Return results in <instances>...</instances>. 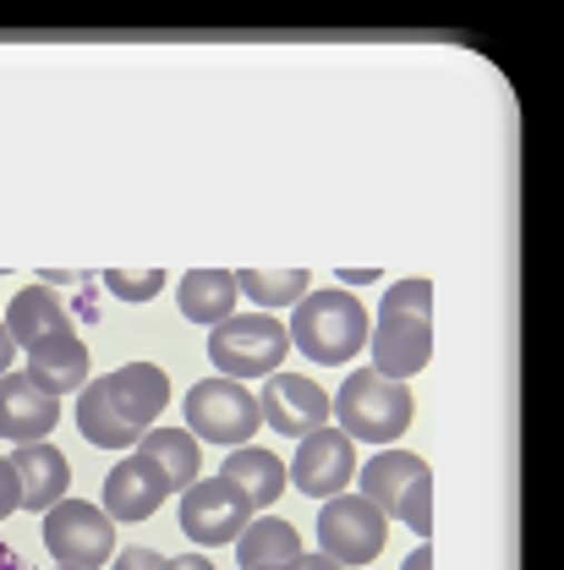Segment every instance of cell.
<instances>
[{"label": "cell", "instance_id": "obj_9", "mask_svg": "<svg viewBox=\"0 0 564 570\" xmlns=\"http://www.w3.org/2000/svg\"><path fill=\"white\" fill-rule=\"evenodd\" d=\"M356 478V439H346L340 428H318L296 444L290 461V489L307 499H335L346 494Z\"/></svg>", "mask_w": 564, "mask_h": 570}, {"label": "cell", "instance_id": "obj_2", "mask_svg": "<svg viewBox=\"0 0 564 570\" xmlns=\"http://www.w3.org/2000/svg\"><path fill=\"white\" fill-rule=\"evenodd\" d=\"M367 330H373L367 307L356 302L352 291H340V285L307 291L290 307V324H285L290 346L301 356H313L318 367H346L356 352H367Z\"/></svg>", "mask_w": 564, "mask_h": 570}, {"label": "cell", "instance_id": "obj_5", "mask_svg": "<svg viewBox=\"0 0 564 570\" xmlns=\"http://www.w3.org/2000/svg\"><path fill=\"white\" fill-rule=\"evenodd\" d=\"M389 538V515L362 494H335L318 510V554H329L335 566H373L384 554Z\"/></svg>", "mask_w": 564, "mask_h": 570}, {"label": "cell", "instance_id": "obj_21", "mask_svg": "<svg viewBox=\"0 0 564 570\" xmlns=\"http://www.w3.org/2000/svg\"><path fill=\"white\" fill-rule=\"evenodd\" d=\"M296 554H301V538H296V527L280 521V515H253V521L241 527V538H236V560H241V570L290 566Z\"/></svg>", "mask_w": 564, "mask_h": 570}, {"label": "cell", "instance_id": "obj_32", "mask_svg": "<svg viewBox=\"0 0 564 570\" xmlns=\"http://www.w3.org/2000/svg\"><path fill=\"white\" fill-rule=\"evenodd\" d=\"M165 570H214L204 554H176V560H165Z\"/></svg>", "mask_w": 564, "mask_h": 570}, {"label": "cell", "instance_id": "obj_11", "mask_svg": "<svg viewBox=\"0 0 564 570\" xmlns=\"http://www.w3.org/2000/svg\"><path fill=\"white\" fill-rule=\"evenodd\" d=\"M61 423V395H50L33 373H6L0 379V439L39 444Z\"/></svg>", "mask_w": 564, "mask_h": 570}, {"label": "cell", "instance_id": "obj_4", "mask_svg": "<svg viewBox=\"0 0 564 570\" xmlns=\"http://www.w3.org/2000/svg\"><path fill=\"white\" fill-rule=\"evenodd\" d=\"M285 356H290V335L269 313H230L225 324L209 330V362L219 367V379H236V384L275 379Z\"/></svg>", "mask_w": 564, "mask_h": 570}, {"label": "cell", "instance_id": "obj_26", "mask_svg": "<svg viewBox=\"0 0 564 570\" xmlns=\"http://www.w3.org/2000/svg\"><path fill=\"white\" fill-rule=\"evenodd\" d=\"M11 510H22V489H17V472H11V461L0 455V521H6Z\"/></svg>", "mask_w": 564, "mask_h": 570}, {"label": "cell", "instance_id": "obj_31", "mask_svg": "<svg viewBox=\"0 0 564 570\" xmlns=\"http://www.w3.org/2000/svg\"><path fill=\"white\" fill-rule=\"evenodd\" d=\"M378 281V269H340V291H352V285H373Z\"/></svg>", "mask_w": 564, "mask_h": 570}, {"label": "cell", "instance_id": "obj_27", "mask_svg": "<svg viewBox=\"0 0 564 570\" xmlns=\"http://www.w3.org/2000/svg\"><path fill=\"white\" fill-rule=\"evenodd\" d=\"M116 570H165V554H154V549H127Z\"/></svg>", "mask_w": 564, "mask_h": 570}, {"label": "cell", "instance_id": "obj_30", "mask_svg": "<svg viewBox=\"0 0 564 570\" xmlns=\"http://www.w3.org/2000/svg\"><path fill=\"white\" fill-rule=\"evenodd\" d=\"M11 356H17V341L6 335V318H0V379L11 373Z\"/></svg>", "mask_w": 564, "mask_h": 570}, {"label": "cell", "instance_id": "obj_12", "mask_svg": "<svg viewBox=\"0 0 564 570\" xmlns=\"http://www.w3.org/2000/svg\"><path fill=\"white\" fill-rule=\"evenodd\" d=\"M170 494H176L170 478L132 450V455L116 461L110 478H105V515H110V521H148Z\"/></svg>", "mask_w": 564, "mask_h": 570}, {"label": "cell", "instance_id": "obj_34", "mask_svg": "<svg viewBox=\"0 0 564 570\" xmlns=\"http://www.w3.org/2000/svg\"><path fill=\"white\" fill-rule=\"evenodd\" d=\"M0 570H33V566H28V560L11 549V543H0Z\"/></svg>", "mask_w": 564, "mask_h": 570}, {"label": "cell", "instance_id": "obj_13", "mask_svg": "<svg viewBox=\"0 0 564 570\" xmlns=\"http://www.w3.org/2000/svg\"><path fill=\"white\" fill-rule=\"evenodd\" d=\"M11 472H17V489H22V510H33V515H44V510H56L71 489V466L67 455L56 450V444H17L11 455Z\"/></svg>", "mask_w": 564, "mask_h": 570}, {"label": "cell", "instance_id": "obj_17", "mask_svg": "<svg viewBox=\"0 0 564 570\" xmlns=\"http://www.w3.org/2000/svg\"><path fill=\"white\" fill-rule=\"evenodd\" d=\"M219 478H230L241 494L253 499V510L264 515L275 499L290 489V472H285V461L280 455H269L264 444H236L230 455H225V472Z\"/></svg>", "mask_w": 564, "mask_h": 570}, {"label": "cell", "instance_id": "obj_22", "mask_svg": "<svg viewBox=\"0 0 564 570\" xmlns=\"http://www.w3.org/2000/svg\"><path fill=\"white\" fill-rule=\"evenodd\" d=\"M236 275L230 269H192V275H181V291H176V302H181V313L192 318V324H225L230 313H236Z\"/></svg>", "mask_w": 564, "mask_h": 570}, {"label": "cell", "instance_id": "obj_8", "mask_svg": "<svg viewBox=\"0 0 564 570\" xmlns=\"http://www.w3.org/2000/svg\"><path fill=\"white\" fill-rule=\"evenodd\" d=\"M253 499L241 494L230 478H209V483H192L181 494V532L204 549H219V543H236L241 527L253 521Z\"/></svg>", "mask_w": 564, "mask_h": 570}, {"label": "cell", "instance_id": "obj_28", "mask_svg": "<svg viewBox=\"0 0 564 570\" xmlns=\"http://www.w3.org/2000/svg\"><path fill=\"white\" fill-rule=\"evenodd\" d=\"M280 570H346V566H335L329 554H307V549H301V554H296L290 566H280Z\"/></svg>", "mask_w": 564, "mask_h": 570}, {"label": "cell", "instance_id": "obj_14", "mask_svg": "<svg viewBox=\"0 0 564 570\" xmlns=\"http://www.w3.org/2000/svg\"><path fill=\"white\" fill-rule=\"evenodd\" d=\"M6 335L17 341V352H33V346H44V341H56V335H77L71 330V307L50 291V285H28V291H17L11 296V307H6Z\"/></svg>", "mask_w": 564, "mask_h": 570}, {"label": "cell", "instance_id": "obj_20", "mask_svg": "<svg viewBox=\"0 0 564 570\" xmlns=\"http://www.w3.org/2000/svg\"><path fill=\"white\" fill-rule=\"evenodd\" d=\"M138 455L154 461L170 478V489H192L198 483V466H204V450H198V439L187 428H148L138 439Z\"/></svg>", "mask_w": 564, "mask_h": 570}, {"label": "cell", "instance_id": "obj_15", "mask_svg": "<svg viewBox=\"0 0 564 570\" xmlns=\"http://www.w3.org/2000/svg\"><path fill=\"white\" fill-rule=\"evenodd\" d=\"M105 390H110L116 412L138 433H148V428L159 423V412L170 406V379H165L159 362H127V367L105 373Z\"/></svg>", "mask_w": 564, "mask_h": 570}, {"label": "cell", "instance_id": "obj_25", "mask_svg": "<svg viewBox=\"0 0 564 570\" xmlns=\"http://www.w3.org/2000/svg\"><path fill=\"white\" fill-rule=\"evenodd\" d=\"M395 521H406L417 538H427V532H433V478H423V483L406 494V504L395 510Z\"/></svg>", "mask_w": 564, "mask_h": 570}, {"label": "cell", "instance_id": "obj_19", "mask_svg": "<svg viewBox=\"0 0 564 570\" xmlns=\"http://www.w3.org/2000/svg\"><path fill=\"white\" fill-rule=\"evenodd\" d=\"M28 356V373L50 390V395H77L82 384H88V346L77 341V335H56V341H44V346H33Z\"/></svg>", "mask_w": 564, "mask_h": 570}, {"label": "cell", "instance_id": "obj_35", "mask_svg": "<svg viewBox=\"0 0 564 570\" xmlns=\"http://www.w3.org/2000/svg\"><path fill=\"white\" fill-rule=\"evenodd\" d=\"M269 570H280V566H269Z\"/></svg>", "mask_w": 564, "mask_h": 570}, {"label": "cell", "instance_id": "obj_29", "mask_svg": "<svg viewBox=\"0 0 564 570\" xmlns=\"http://www.w3.org/2000/svg\"><path fill=\"white\" fill-rule=\"evenodd\" d=\"M71 313H77V318H88V324H93V318H99V285H88V291H82V296H77V302H71Z\"/></svg>", "mask_w": 564, "mask_h": 570}, {"label": "cell", "instance_id": "obj_7", "mask_svg": "<svg viewBox=\"0 0 564 570\" xmlns=\"http://www.w3.org/2000/svg\"><path fill=\"white\" fill-rule=\"evenodd\" d=\"M44 549L67 570H99L116 554V521L88 499H61L44 510Z\"/></svg>", "mask_w": 564, "mask_h": 570}, {"label": "cell", "instance_id": "obj_1", "mask_svg": "<svg viewBox=\"0 0 564 570\" xmlns=\"http://www.w3.org/2000/svg\"><path fill=\"white\" fill-rule=\"evenodd\" d=\"M373 373L384 379H412L433 356V285L427 281H395L378 302V324L367 330Z\"/></svg>", "mask_w": 564, "mask_h": 570}, {"label": "cell", "instance_id": "obj_18", "mask_svg": "<svg viewBox=\"0 0 564 570\" xmlns=\"http://www.w3.org/2000/svg\"><path fill=\"white\" fill-rule=\"evenodd\" d=\"M77 428H82V439L99 444V450H138V439H142L138 428L116 412L105 379H88V384L77 390Z\"/></svg>", "mask_w": 564, "mask_h": 570}, {"label": "cell", "instance_id": "obj_33", "mask_svg": "<svg viewBox=\"0 0 564 570\" xmlns=\"http://www.w3.org/2000/svg\"><path fill=\"white\" fill-rule=\"evenodd\" d=\"M400 570H433V549H427V543H423V549H412V554H406V566H400Z\"/></svg>", "mask_w": 564, "mask_h": 570}, {"label": "cell", "instance_id": "obj_24", "mask_svg": "<svg viewBox=\"0 0 564 570\" xmlns=\"http://www.w3.org/2000/svg\"><path fill=\"white\" fill-rule=\"evenodd\" d=\"M105 291H116L121 302H154L159 291H165V269H110V275H99Z\"/></svg>", "mask_w": 564, "mask_h": 570}, {"label": "cell", "instance_id": "obj_36", "mask_svg": "<svg viewBox=\"0 0 564 570\" xmlns=\"http://www.w3.org/2000/svg\"><path fill=\"white\" fill-rule=\"evenodd\" d=\"M61 570H67V566H61Z\"/></svg>", "mask_w": 564, "mask_h": 570}, {"label": "cell", "instance_id": "obj_6", "mask_svg": "<svg viewBox=\"0 0 564 570\" xmlns=\"http://www.w3.org/2000/svg\"><path fill=\"white\" fill-rule=\"evenodd\" d=\"M258 395L247 390V384H236V379H204V384H192L187 390V433L204 444H247L253 433H258Z\"/></svg>", "mask_w": 564, "mask_h": 570}, {"label": "cell", "instance_id": "obj_3", "mask_svg": "<svg viewBox=\"0 0 564 570\" xmlns=\"http://www.w3.org/2000/svg\"><path fill=\"white\" fill-rule=\"evenodd\" d=\"M412 412H417L412 390H406L400 379L373 373V367H356L352 379L329 395L335 428H340L346 439H367V444H384V450H389V439H400V433L412 428Z\"/></svg>", "mask_w": 564, "mask_h": 570}, {"label": "cell", "instance_id": "obj_23", "mask_svg": "<svg viewBox=\"0 0 564 570\" xmlns=\"http://www.w3.org/2000/svg\"><path fill=\"white\" fill-rule=\"evenodd\" d=\"M236 291L253 296V307H296L313 285H307V269H241L236 275Z\"/></svg>", "mask_w": 564, "mask_h": 570}, {"label": "cell", "instance_id": "obj_10", "mask_svg": "<svg viewBox=\"0 0 564 570\" xmlns=\"http://www.w3.org/2000/svg\"><path fill=\"white\" fill-rule=\"evenodd\" d=\"M258 417L285 439H307V433L329 428V395L307 373H275V379H264Z\"/></svg>", "mask_w": 564, "mask_h": 570}, {"label": "cell", "instance_id": "obj_16", "mask_svg": "<svg viewBox=\"0 0 564 570\" xmlns=\"http://www.w3.org/2000/svg\"><path fill=\"white\" fill-rule=\"evenodd\" d=\"M356 478H362V499L378 504V510L395 521V510L406 504V494H412L423 478H433V472H427L423 455H412V450H378L367 466H356Z\"/></svg>", "mask_w": 564, "mask_h": 570}]
</instances>
